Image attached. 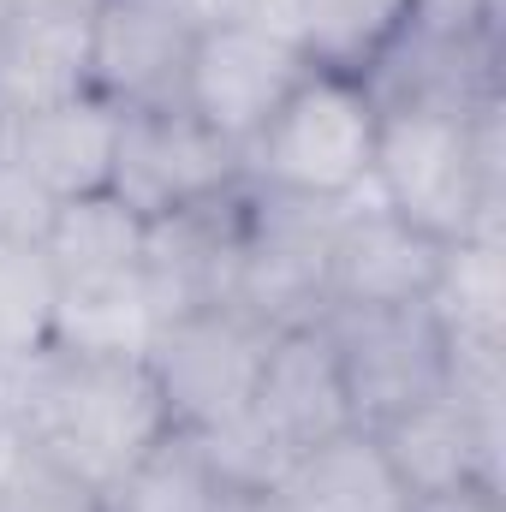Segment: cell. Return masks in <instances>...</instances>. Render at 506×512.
<instances>
[{"instance_id": "e0dca14e", "label": "cell", "mask_w": 506, "mask_h": 512, "mask_svg": "<svg viewBox=\"0 0 506 512\" xmlns=\"http://www.w3.org/2000/svg\"><path fill=\"white\" fill-rule=\"evenodd\" d=\"M447 346H506V268L501 233H471L441 251V274L423 298Z\"/></svg>"}, {"instance_id": "30bf717a", "label": "cell", "mask_w": 506, "mask_h": 512, "mask_svg": "<svg viewBox=\"0 0 506 512\" xmlns=\"http://www.w3.org/2000/svg\"><path fill=\"white\" fill-rule=\"evenodd\" d=\"M441 239L417 233L376 197H358L334 233L328 274H322V310H393L423 304L441 274Z\"/></svg>"}, {"instance_id": "5bb4252c", "label": "cell", "mask_w": 506, "mask_h": 512, "mask_svg": "<svg viewBox=\"0 0 506 512\" xmlns=\"http://www.w3.org/2000/svg\"><path fill=\"white\" fill-rule=\"evenodd\" d=\"M12 143H18V161L30 167V179L48 191V203L96 197L114 185L120 108L102 102L96 90H84V96H66L54 108L12 120Z\"/></svg>"}, {"instance_id": "3957f363", "label": "cell", "mask_w": 506, "mask_h": 512, "mask_svg": "<svg viewBox=\"0 0 506 512\" xmlns=\"http://www.w3.org/2000/svg\"><path fill=\"white\" fill-rule=\"evenodd\" d=\"M376 131L381 108L358 72L310 66L298 90L280 102V114L262 126V137L245 149V179L292 197H328V203L370 197Z\"/></svg>"}, {"instance_id": "9a60e30c", "label": "cell", "mask_w": 506, "mask_h": 512, "mask_svg": "<svg viewBox=\"0 0 506 512\" xmlns=\"http://www.w3.org/2000/svg\"><path fill=\"white\" fill-rule=\"evenodd\" d=\"M239 18L292 42L310 66H334V72L364 78V66L405 24V0H245Z\"/></svg>"}, {"instance_id": "44dd1931", "label": "cell", "mask_w": 506, "mask_h": 512, "mask_svg": "<svg viewBox=\"0 0 506 512\" xmlns=\"http://www.w3.org/2000/svg\"><path fill=\"white\" fill-rule=\"evenodd\" d=\"M48 215H54L48 191L18 161L12 120H0V239H42L48 233Z\"/></svg>"}, {"instance_id": "7402d4cb", "label": "cell", "mask_w": 506, "mask_h": 512, "mask_svg": "<svg viewBox=\"0 0 506 512\" xmlns=\"http://www.w3.org/2000/svg\"><path fill=\"white\" fill-rule=\"evenodd\" d=\"M0 512H102L96 507V489H84L78 477H66L54 459H42L30 447L24 471L12 477V489L0 495Z\"/></svg>"}, {"instance_id": "cb8c5ba5", "label": "cell", "mask_w": 506, "mask_h": 512, "mask_svg": "<svg viewBox=\"0 0 506 512\" xmlns=\"http://www.w3.org/2000/svg\"><path fill=\"white\" fill-rule=\"evenodd\" d=\"M24 459H30V435H24V423L12 417V405L0 399V495L12 489V477L24 471Z\"/></svg>"}, {"instance_id": "8992f818", "label": "cell", "mask_w": 506, "mask_h": 512, "mask_svg": "<svg viewBox=\"0 0 506 512\" xmlns=\"http://www.w3.org/2000/svg\"><path fill=\"white\" fill-rule=\"evenodd\" d=\"M304 72L310 60L292 42L256 30L251 18H221V24H203L191 42L179 108L245 155L262 137V126L280 114V102L298 90Z\"/></svg>"}, {"instance_id": "7a4b0ae2", "label": "cell", "mask_w": 506, "mask_h": 512, "mask_svg": "<svg viewBox=\"0 0 506 512\" xmlns=\"http://www.w3.org/2000/svg\"><path fill=\"white\" fill-rule=\"evenodd\" d=\"M501 102L489 108H381L370 197L417 233L453 245L501 233L506 161Z\"/></svg>"}, {"instance_id": "ac0fdd59", "label": "cell", "mask_w": 506, "mask_h": 512, "mask_svg": "<svg viewBox=\"0 0 506 512\" xmlns=\"http://www.w3.org/2000/svg\"><path fill=\"white\" fill-rule=\"evenodd\" d=\"M227 483L215 477L191 429H167L96 495L102 512H221Z\"/></svg>"}, {"instance_id": "d6986e66", "label": "cell", "mask_w": 506, "mask_h": 512, "mask_svg": "<svg viewBox=\"0 0 506 512\" xmlns=\"http://www.w3.org/2000/svg\"><path fill=\"white\" fill-rule=\"evenodd\" d=\"M143 245H149V221H143L131 203H120L114 191L54 203L48 233H42V251L54 256L60 280H72V274L137 268V262H143Z\"/></svg>"}, {"instance_id": "4316f807", "label": "cell", "mask_w": 506, "mask_h": 512, "mask_svg": "<svg viewBox=\"0 0 506 512\" xmlns=\"http://www.w3.org/2000/svg\"><path fill=\"white\" fill-rule=\"evenodd\" d=\"M18 6H42V0H0V12H18Z\"/></svg>"}, {"instance_id": "9c48e42d", "label": "cell", "mask_w": 506, "mask_h": 512, "mask_svg": "<svg viewBox=\"0 0 506 512\" xmlns=\"http://www.w3.org/2000/svg\"><path fill=\"white\" fill-rule=\"evenodd\" d=\"M197 24L173 0H96L90 12V90L120 114L179 108Z\"/></svg>"}, {"instance_id": "484cf974", "label": "cell", "mask_w": 506, "mask_h": 512, "mask_svg": "<svg viewBox=\"0 0 506 512\" xmlns=\"http://www.w3.org/2000/svg\"><path fill=\"white\" fill-rule=\"evenodd\" d=\"M173 6H179V12H185L197 30H203V24H221V18H239V12H245V0H173Z\"/></svg>"}, {"instance_id": "277c9868", "label": "cell", "mask_w": 506, "mask_h": 512, "mask_svg": "<svg viewBox=\"0 0 506 512\" xmlns=\"http://www.w3.org/2000/svg\"><path fill=\"white\" fill-rule=\"evenodd\" d=\"M280 328L256 322L239 304H191L173 310L149 346V376L161 387V405L173 417V429H215L227 417H239L256 393V376L268 364Z\"/></svg>"}, {"instance_id": "8fae6325", "label": "cell", "mask_w": 506, "mask_h": 512, "mask_svg": "<svg viewBox=\"0 0 506 512\" xmlns=\"http://www.w3.org/2000/svg\"><path fill=\"white\" fill-rule=\"evenodd\" d=\"M251 411L262 417V429L292 453V465H298L304 453L328 447L334 435L358 429L322 322H304V328H280V334H274L268 364H262V376H256Z\"/></svg>"}, {"instance_id": "4fadbf2b", "label": "cell", "mask_w": 506, "mask_h": 512, "mask_svg": "<svg viewBox=\"0 0 506 512\" xmlns=\"http://www.w3.org/2000/svg\"><path fill=\"white\" fill-rule=\"evenodd\" d=\"M167 316H173V304L143 262L114 268V274H72V280H60L48 352L96 358V364H143Z\"/></svg>"}, {"instance_id": "d4e9b609", "label": "cell", "mask_w": 506, "mask_h": 512, "mask_svg": "<svg viewBox=\"0 0 506 512\" xmlns=\"http://www.w3.org/2000/svg\"><path fill=\"white\" fill-rule=\"evenodd\" d=\"M221 512H292L274 489H227L221 495Z\"/></svg>"}, {"instance_id": "2e32d148", "label": "cell", "mask_w": 506, "mask_h": 512, "mask_svg": "<svg viewBox=\"0 0 506 512\" xmlns=\"http://www.w3.org/2000/svg\"><path fill=\"white\" fill-rule=\"evenodd\" d=\"M274 495L292 512H417V501L387 471V459H381L370 429H346L328 447L304 453L280 477Z\"/></svg>"}, {"instance_id": "ba28073f", "label": "cell", "mask_w": 506, "mask_h": 512, "mask_svg": "<svg viewBox=\"0 0 506 512\" xmlns=\"http://www.w3.org/2000/svg\"><path fill=\"white\" fill-rule=\"evenodd\" d=\"M399 477V489L423 501H447L459 489H495L501 495V399H459L435 393L399 417L370 429Z\"/></svg>"}, {"instance_id": "603a6c76", "label": "cell", "mask_w": 506, "mask_h": 512, "mask_svg": "<svg viewBox=\"0 0 506 512\" xmlns=\"http://www.w3.org/2000/svg\"><path fill=\"white\" fill-rule=\"evenodd\" d=\"M405 24L435 36H501V0H405Z\"/></svg>"}, {"instance_id": "ffe728a7", "label": "cell", "mask_w": 506, "mask_h": 512, "mask_svg": "<svg viewBox=\"0 0 506 512\" xmlns=\"http://www.w3.org/2000/svg\"><path fill=\"white\" fill-rule=\"evenodd\" d=\"M60 304V268L42 239H0V370L48 352Z\"/></svg>"}, {"instance_id": "52a82bcc", "label": "cell", "mask_w": 506, "mask_h": 512, "mask_svg": "<svg viewBox=\"0 0 506 512\" xmlns=\"http://www.w3.org/2000/svg\"><path fill=\"white\" fill-rule=\"evenodd\" d=\"M245 185V155L221 143L185 108H137L120 114V149H114V197L131 203L143 221L185 215L197 203L227 197Z\"/></svg>"}, {"instance_id": "5b68a950", "label": "cell", "mask_w": 506, "mask_h": 512, "mask_svg": "<svg viewBox=\"0 0 506 512\" xmlns=\"http://www.w3.org/2000/svg\"><path fill=\"white\" fill-rule=\"evenodd\" d=\"M316 322L334 346V364H340L358 429H376L387 417L447 393V334H441L429 304L322 310Z\"/></svg>"}, {"instance_id": "6da1fadb", "label": "cell", "mask_w": 506, "mask_h": 512, "mask_svg": "<svg viewBox=\"0 0 506 512\" xmlns=\"http://www.w3.org/2000/svg\"><path fill=\"white\" fill-rule=\"evenodd\" d=\"M0 399L24 423L30 447L96 495L149 441L173 429L149 364H96V358L36 352L0 370Z\"/></svg>"}, {"instance_id": "7c38bea8", "label": "cell", "mask_w": 506, "mask_h": 512, "mask_svg": "<svg viewBox=\"0 0 506 512\" xmlns=\"http://www.w3.org/2000/svg\"><path fill=\"white\" fill-rule=\"evenodd\" d=\"M96 0H42L0 12V120H24L90 90Z\"/></svg>"}]
</instances>
